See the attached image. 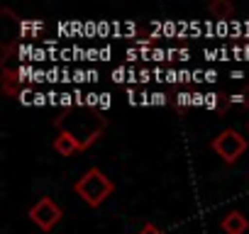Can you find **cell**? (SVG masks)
<instances>
[{
	"label": "cell",
	"mask_w": 249,
	"mask_h": 234,
	"mask_svg": "<svg viewBox=\"0 0 249 234\" xmlns=\"http://www.w3.org/2000/svg\"><path fill=\"white\" fill-rule=\"evenodd\" d=\"M73 190L83 198L86 205L98 207V205H103V202L112 195L115 185H112V181H110L100 168H88V171L73 183Z\"/></svg>",
	"instance_id": "obj_1"
},
{
	"label": "cell",
	"mask_w": 249,
	"mask_h": 234,
	"mask_svg": "<svg viewBox=\"0 0 249 234\" xmlns=\"http://www.w3.org/2000/svg\"><path fill=\"white\" fill-rule=\"evenodd\" d=\"M213 149H215V154H217L225 164H234V161L247 151V139H244L237 130H222V132L213 139Z\"/></svg>",
	"instance_id": "obj_2"
},
{
	"label": "cell",
	"mask_w": 249,
	"mask_h": 234,
	"mask_svg": "<svg viewBox=\"0 0 249 234\" xmlns=\"http://www.w3.org/2000/svg\"><path fill=\"white\" fill-rule=\"evenodd\" d=\"M27 217L42 229V232H52L59 222H61V217H64V212H61V207L49 198V195H44V198H39L32 207H30V212H27Z\"/></svg>",
	"instance_id": "obj_3"
},
{
	"label": "cell",
	"mask_w": 249,
	"mask_h": 234,
	"mask_svg": "<svg viewBox=\"0 0 249 234\" xmlns=\"http://www.w3.org/2000/svg\"><path fill=\"white\" fill-rule=\"evenodd\" d=\"M98 137V134H95ZM95 137H90L88 142H81L78 137H73L71 132H59L56 137H54V142H52V147H54V151L59 154V156H73L76 151H83Z\"/></svg>",
	"instance_id": "obj_4"
},
{
	"label": "cell",
	"mask_w": 249,
	"mask_h": 234,
	"mask_svg": "<svg viewBox=\"0 0 249 234\" xmlns=\"http://www.w3.org/2000/svg\"><path fill=\"white\" fill-rule=\"evenodd\" d=\"M220 227H222L225 234H244L247 227H249V222H247V217H244L239 210H232V212H227V215L222 217Z\"/></svg>",
	"instance_id": "obj_5"
},
{
	"label": "cell",
	"mask_w": 249,
	"mask_h": 234,
	"mask_svg": "<svg viewBox=\"0 0 249 234\" xmlns=\"http://www.w3.org/2000/svg\"><path fill=\"white\" fill-rule=\"evenodd\" d=\"M213 15H217V17H230L232 13H234V5L232 3H225V0H215V3H210V8H208Z\"/></svg>",
	"instance_id": "obj_6"
},
{
	"label": "cell",
	"mask_w": 249,
	"mask_h": 234,
	"mask_svg": "<svg viewBox=\"0 0 249 234\" xmlns=\"http://www.w3.org/2000/svg\"><path fill=\"white\" fill-rule=\"evenodd\" d=\"M137 234H164V232H161V229H159L157 224H152V222H147V224H144V227H142V229H140Z\"/></svg>",
	"instance_id": "obj_7"
},
{
	"label": "cell",
	"mask_w": 249,
	"mask_h": 234,
	"mask_svg": "<svg viewBox=\"0 0 249 234\" xmlns=\"http://www.w3.org/2000/svg\"><path fill=\"white\" fill-rule=\"evenodd\" d=\"M247 132H249V120H247Z\"/></svg>",
	"instance_id": "obj_8"
}]
</instances>
